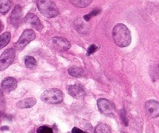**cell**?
Wrapping results in <instances>:
<instances>
[{"instance_id":"cell-23","label":"cell","mask_w":159,"mask_h":133,"mask_svg":"<svg viewBox=\"0 0 159 133\" xmlns=\"http://www.w3.org/2000/svg\"><path fill=\"white\" fill-rule=\"evenodd\" d=\"M120 115H121V118H122V121H123V124L126 126V125H128V121H127V118H126V111H125L124 109H123L121 111V112H120Z\"/></svg>"},{"instance_id":"cell-16","label":"cell","mask_w":159,"mask_h":133,"mask_svg":"<svg viewBox=\"0 0 159 133\" xmlns=\"http://www.w3.org/2000/svg\"><path fill=\"white\" fill-rule=\"evenodd\" d=\"M10 38H11V34L10 32H6L0 36V49L7 46L8 43L10 42Z\"/></svg>"},{"instance_id":"cell-6","label":"cell","mask_w":159,"mask_h":133,"mask_svg":"<svg viewBox=\"0 0 159 133\" xmlns=\"http://www.w3.org/2000/svg\"><path fill=\"white\" fill-rule=\"evenodd\" d=\"M98 108L100 110L101 112L105 114H110L113 113L115 110V106L111 101L107 99L101 98L97 102Z\"/></svg>"},{"instance_id":"cell-9","label":"cell","mask_w":159,"mask_h":133,"mask_svg":"<svg viewBox=\"0 0 159 133\" xmlns=\"http://www.w3.org/2000/svg\"><path fill=\"white\" fill-rule=\"evenodd\" d=\"M67 91L70 95L76 99H81L85 96V91L81 86L74 84L70 85L67 87Z\"/></svg>"},{"instance_id":"cell-18","label":"cell","mask_w":159,"mask_h":133,"mask_svg":"<svg viewBox=\"0 0 159 133\" xmlns=\"http://www.w3.org/2000/svg\"><path fill=\"white\" fill-rule=\"evenodd\" d=\"M68 73L70 76L77 77V76H81L84 73L83 69L78 66H72L68 69Z\"/></svg>"},{"instance_id":"cell-24","label":"cell","mask_w":159,"mask_h":133,"mask_svg":"<svg viewBox=\"0 0 159 133\" xmlns=\"http://www.w3.org/2000/svg\"><path fill=\"white\" fill-rule=\"evenodd\" d=\"M72 133H88L86 131H82L81 129H80V128H76V127H74L72 130Z\"/></svg>"},{"instance_id":"cell-3","label":"cell","mask_w":159,"mask_h":133,"mask_svg":"<svg viewBox=\"0 0 159 133\" xmlns=\"http://www.w3.org/2000/svg\"><path fill=\"white\" fill-rule=\"evenodd\" d=\"M63 93L60 90L56 88L48 89L47 91H44L43 94L41 96L42 101L47 104H60L63 100Z\"/></svg>"},{"instance_id":"cell-8","label":"cell","mask_w":159,"mask_h":133,"mask_svg":"<svg viewBox=\"0 0 159 133\" xmlns=\"http://www.w3.org/2000/svg\"><path fill=\"white\" fill-rule=\"evenodd\" d=\"M148 114L153 118L159 117V103L154 100H150L145 104Z\"/></svg>"},{"instance_id":"cell-1","label":"cell","mask_w":159,"mask_h":133,"mask_svg":"<svg viewBox=\"0 0 159 133\" xmlns=\"http://www.w3.org/2000/svg\"><path fill=\"white\" fill-rule=\"evenodd\" d=\"M112 38L116 45L120 48L129 46L131 43V33L128 27L123 24H118L113 27Z\"/></svg>"},{"instance_id":"cell-7","label":"cell","mask_w":159,"mask_h":133,"mask_svg":"<svg viewBox=\"0 0 159 133\" xmlns=\"http://www.w3.org/2000/svg\"><path fill=\"white\" fill-rule=\"evenodd\" d=\"M22 21V9L19 5L16 6L10 16V24L15 27H18Z\"/></svg>"},{"instance_id":"cell-2","label":"cell","mask_w":159,"mask_h":133,"mask_svg":"<svg viewBox=\"0 0 159 133\" xmlns=\"http://www.w3.org/2000/svg\"><path fill=\"white\" fill-rule=\"evenodd\" d=\"M37 7L45 16L52 18L59 14V10L56 4L51 0H37Z\"/></svg>"},{"instance_id":"cell-4","label":"cell","mask_w":159,"mask_h":133,"mask_svg":"<svg viewBox=\"0 0 159 133\" xmlns=\"http://www.w3.org/2000/svg\"><path fill=\"white\" fill-rule=\"evenodd\" d=\"M15 58V51L13 48L6 50L0 56V71L7 69L12 63Z\"/></svg>"},{"instance_id":"cell-14","label":"cell","mask_w":159,"mask_h":133,"mask_svg":"<svg viewBox=\"0 0 159 133\" xmlns=\"http://www.w3.org/2000/svg\"><path fill=\"white\" fill-rule=\"evenodd\" d=\"M72 5L78 8H84L91 3L92 0H70Z\"/></svg>"},{"instance_id":"cell-13","label":"cell","mask_w":159,"mask_h":133,"mask_svg":"<svg viewBox=\"0 0 159 133\" xmlns=\"http://www.w3.org/2000/svg\"><path fill=\"white\" fill-rule=\"evenodd\" d=\"M36 103V99L34 98V97H30V98H26L24 99V100H21L20 101H19L16 104V106L19 108H29L33 107Z\"/></svg>"},{"instance_id":"cell-21","label":"cell","mask_w":159,"mask_h":133,"mask_svg":"<svg viewBox=\"0 0 159 133\" xmlns=\"http://www.w3.org/2000/svg\"><path fill=\"white\" fill-rule=\"evenodd\" d=\"M99 13H100V10H93L92 12H91L89 14L85 15V16H84V20L86 21H89L90 19H91V17H93V16H97L98 14H99Z\"/></svg>"},{"instance_id":"cell-25","label":"cell","mask_w":159,"mask_h":133,"mask_svg":"<svg viewBox=\"0 0 159 133\" xmlns=\"http://www.w3.org/2000/svg\"><path fill=\"white\" fill-rule=\"evenodd\" d=\"M0 129L2 130V131H4V130H9V127L7 126H3V127H1Z\"/></svg>"},{"instance_id":"cell-5","label":"cell","mask_w":159,"mask_h":133,"mask_svg":"<svg viewBox=\"0 0 159 133\" xmlns=\"http://www.w3.org/2000/svg\"><path fill=\"white\" fill-rule=\"evenodd\" d=\"M34 38V31L33 30H30V29H27V30H25L23 32L22 35H21L20 38L19 40L17 41V42L15 44V47H16V49L21 50L22 48H24L29 42L33 41Z\"/></svg>"},{"instance_id":"cell-10","label":"cell","mask_w":159,"mask_h":133,"mask_svg":"<svg viewBox=\"0 0 159 133\" xmlns=\"http://www.w3.org/2000/svg\"><path fill=\"white\" fill-rule=\"evenodd\" d=\"M24 20H25V22L27 23V24H30L32 27L36 29L38 31L42 30V28H43V26H42V24L41 23L40 20L38 19V16L35 14H34V13H27V14L26 15L25 18H24Z\"/></svg>"},{"instance_id":"cell-12","label":"cell","mask_w":159,"mask_h":133,"mask_svg":"<svg viewBox=\"0 0 159 133\" xmlns=\"http://www.w3.org/2000/svg\"><path fill=\"white\" fill-rule=\"evenodd\" d=\"M53 44L58 49L61 51H67L70 48V43L67 39L61 37H56L53 38Z\"/></svg>"},{"instance_id":"cell-11","label":"cell","mask_w":159,"mask_h":133,"mask_svg":"<svg viewBox=\"0 0 159 133\" xmlns=\"http://www.w3.org/2000/svg\"><path fill=\"white\" fill-rule=\"evenodd\" d=\"M17 86V81L13 77H7L2 82V89L4 92L10 93Z\"/></svg>"},{"instance_id":"cell-26","label":"cell","mask_w":159,"mask_h":133,"mask_svg":"<svg viewBox=\"0 0 159 133\" xmlns=\"http://www.w3.org/2000/svg\"><path fill=\"white\" fill-rule=\"evenodd\" d=\"M1 30H2V24L0 22V31H1Z\"/></svg>"},{"instance_id":"cell-15","label":"cell","mask_w":159,"mask_h":133,"mask_svg":"<svg viewBox=\"0 0 159 133\" xmlns=\"http://www.w3.org/2000/svg\"><path fill=\"white\" fill-rule=\"evenodd\" d=\"M11 7L10 0H0V13L2 14L8 13Z\"/></svg>"},{"instance_id":"cell-19","label":"cell","mask_w":159,"mask_h":133,"mask_svg":"<svg viewBox=\"0 0 159 133\" xmlns=\"http://www.w3.org/2000/svg\"><path fill=\"white\" fill-rule=\"evenodd\" d=\"M24 63L27 68L34 69L37 65V61L32 56H26L25 59H24Z\"/></svg>"},{"instance_id":"cell-17","label":"cell","mask_w":159,"mask_h":133,"mask_svg":"<svg viewBox=\"0 0 159 133\" xmlns=\"http://www.w3.org/2000/svg\"><path fill=\"white\" fill-rule=\"evenodd\" d=\"M95 133H111V127L107 124L100 123L97 125L94 130Z\"/></svg>"},{"instance_id":"cell-20","label":"cell","mask_w":159,"mask_h":133,"mask_svg":"<svg viewBox=\"0 0 159 133\" xmlns=\"http://www.w3.org/2000/svg\"><path fill=\"white\" fill-rule=\"evenodd\" d=\"M38 133H53L52 129L48 126H41L37 130Z\"/></svg>"},{"instance_id":"cell-22","label":"cell","mask_w":159,"mask_h":133,"mask_svg":"<svg viewBox=\"0 0 159 133\" xmlns=\"http://www.w3.org/2000/svg\"><path fill=\"white\" fill-rule=\"evenodd\" d=\"M98 49V47L97 45H95V44H92V45H91L88 49V55L89 56L91 55H92L93 53L95 52Z\"/></svg>"}]
</instances>
